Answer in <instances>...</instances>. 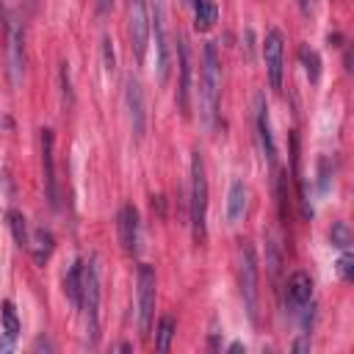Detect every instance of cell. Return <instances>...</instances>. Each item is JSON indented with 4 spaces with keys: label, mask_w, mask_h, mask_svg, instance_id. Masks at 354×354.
<instances>
[{
    "label": "cell",
    "mask_w": 354,
    "mask_h": 354,
    "mask_svg": "<svg viewBox=\"0 0 354 354\" xmlns=\"http://www.w3.org/2000/svg\"><path fill=\"white\" fill-rule=\"evenodd\" d=\"M177 61H180V88H177V102L180 111L188 113V100H191V50L185 36H177Z\"/></svg>",
    "instance_id": "7c38bea8"
},
{
    "label": "cell",
    "mask_w": 354,
    "mask_h": 354,
    "mask_svg": "<svg viewBox=\"0 0 354 354\" xmlns=\"http://www.w3.org/2000/svg\"><path fill=\"white\" fill-rule=\"evenodd\" d=\"M329 241H332V246H337V249H348V246H351V230H348V224H346V221L332 224Z\"/></svg>",
    "instance_id": "cb8c5ba5"
},
{
    "label": "cell",
    "mask_w": 354,
    "mask_h": 354,
    "mask_svg": "<svg viewBox=\"0 0 354 354\" xmlns=\"http://www.w3.org/2000/svg\"><path fill=\"white\" fill-rule=\"evenodd\" d=\"M41 169H44V194L53 210H58V183L53 160V130H41Z\"/></svg>",
    "instance_id": "ba28073f"
},
{
    "label": "cell",
    "mask_w": 354,
    "mask_h": 354,
    "mask_svg": "<svg viewBox=\"0 0 354 354\" xmlns=\"http://www.w3.org/2000/svg\"><path fill=\"white\" fill-rule=\"evenodd\" d=\"M277 199H279V218L288 224V174H277Z\"/></svg>",
    "instance_id": "d4e9b609"
},
{
    "label": "cell",
    "mask_w": 354,
    "mask_h": 354,
    "mask_svg": "<svg viewBox=\"0 0 354 354\" xmlns=\"http://www.w3.org/2000/svg\"><path fill=\"white\" fill-rule=\"evenodd\" d=\"M299 58H301V64H304V72H307L310 83H315V80L321 77V58H318V53H315L310 44H301Z\"/></svg>",
    "instance_id": "44dd1931"
},
{
    "label": "cell",
    "mask_w": 354,
    "mask_h": 354,
    "mask_svg": "<svg viewBox=\"0 0 354 354\" xmlns=\"http://www.w3.org/2000/svg\"><path fill=\"white\" fill-rule=\"evenodd\" d=\"M230 351H232V354H235V351H243V343H232Z\"/></svg>",
    "instance_id": "4dcf8cb0"
},
{
    "label": "cell",
    "mask_w": 354,
    "mask_h": 354,
    "mask_svg": "<svg viewBox=\"0 0 354 354\" xmlns=\"http://www.w3.org/2000/svg\"><path fill=\"white\" fill-rule=\"evenodd\" d=\"M216 19H218V6H216V0H194V25H196V30L213 28Z\"/></svg>",
    "instance_id": "ac0fdd59"
},
{
    "label": "cell",
    "mask_w": 354,
    "mask_h": 354,
    "mask_svg": "<svg viewBox=\"0 0 354 354\" xmlns=\"http://www.w3.org/2000/svg\"><path fill=\"white\" fill-rule=\"evenodd\" d=\"M307 348H310L307 340H296V343H293V351H307Z\"/></svg>",
    "instance_id": "83f0119b"
},
{
    "label": "cell",
    "mask_w": 354,
    "mask_h": 354,
    "mask_svg": "<svg viewBox=\"0 0 354 354\" xmlns=\"http://www.w3.org/2000/svg\"><path fill=\"white\" fill-rule=\"evenodd\" d=\"M337 271H340L343 279H351L354 277V254L348 249H343V257L337 260Z\"/></svg>",
    "instance_id": "484cf974"
},
{
    "label": "cell",
    "mask_w": 354,
    "mask_h": 354,
    "mask_svg": "<svg viewBox=\"0 0 354 354\" xmlns=\"http://www.w3.org/2000/svg\"><path fill=\"white\" fill-rule=\"evenodd\" d=\"M257 138H260L266 160L274 163L277 160V144H274V136H271V122H268V108H266L263 94H257Z\"/></svg>",
    "instance_id": "5bb4252c"
},
{
    "label": "cell",
    "mask_w": 354,
    "mask_h": 354,
    "mask_svg": "<svg viewBox=\"0 0 354 354\" xmlns=\"http://www.w3.org/2000/svg\"><path fill=\"white\" fill-rule=\"evenodd\" d=\"M77 307L83 310V324H86V335H88V346H94L100 340V274L94 260H83V271H80V301Z\"/></svg>",
    "instance_id": "7a4b0ae2"
},
{
    "label": "cell",
    "mask_w": 354,
    "mask_h": 354,
    "mask_svg": "<svg viewBox=\"0 0 354 354\" xmlns=\"http://www.w3.org/2000/svg\"><path fill=\"white\" fill-rule=\"evenodd\" d=\"M111 3H113V0H97V8H100V11H108Z\"/></svg>",
    "instance_id": "f1b7e54d"
},
{
    "label": "cell",
    "mask_w": 354,
    "mask_h": 354,
    "mask_svg": "<svg viewBox=\"0 0 354 354\" xmlns=\"http://www.w3.org/2000/svg\"><path fill=\"white\" fill-rule=\"evenodd\" d=\"M3 332L8 340H17V335H19V318H17V310L11 301H3Z\"/></svg>",
    "instance_id": "603a6c76"
},
{
    "label": "cell",
    "mask_w": 354,
    "mask_h": 354,
    "mask_svg": "<svg viewBox=\"0 0 354 354\" xmlns=\"http://www.w3.org/2000/svg\"><path fill=\"white\" fill-rule=\"evenodd\" d=\"M171 337H174V318L171 315H163L160 324H158V332H155L158 351H169L171 348Z\"/></svg>",
    "instance_id": "7402d4cb"
},
{
    "label": "cell",
    "mask_w": 354,
    "mask_h": 354,
    "mask_svg": "<svg viewBox=\"0 0 354 354\" xmlns=\"http://www.w3.org/2000/svg\"><path fill=\"white\" fill-rule=\"evenodd\" d=\"M299 6H301L304 14H310V0H299Z\"/></svg>",
    "instance_id": "f546056e"
},
{
    "label": "cell",
    "mask_w": 354,
    "mask_h": 354,
    "mask_svg": "<svg viewBox=\"0 0 354 354\" xmlns=\"http://www.w3.org/2000/svg\"><path fill=\"white\" fill-rule=\"evenodd\" d=\"M313 301V279L304 271H293L288 277V304L293 307V313L307 310V304Z\"/></svg>",
    "instance_id": "4fadbf2b"
},
{
    "label": "cell",
    "mask_w": 354,
    "mask_h": 354,
    "mask_svg": "<svg viewBox=\"0 0 354 354\" xmlns=\"http://www.w3.org/2000/svg\"><path fill=\"white\" fill-rule=\"evenodd\" d=\"M8 61H11V75L14 83H19L22 66H25V47H22V30L19 25H11V39H8Z\"/></svg>",
    "instance_id": "9a60e30c"
},
{
    "label": "cell",
    "mask_w": 354,
    "mask_h": 354,
    "mask_svg": "<svg viewBox=\"0 0 354 354\" xmlns=\"http://www.w3.org/2000/svg\"><path fill=\"white\" fill-rule=\"evenodd\" d=\"M155 318V268L141 266L138 268V329L147 337Z\"/></svg>",
    "instance_id": "8992f818"
},
{
    "label": "cell",
    "mask_w": 354,
    "mask_h": 354,
    "mask_svg": "<svg viewBox=\"0 0 354 354\" xmlns=\"http://www.w3.org/2000/svg\"><path fill=\"white\" fill-rule=\"evenodd\" d=\"M191 230H194V241L205 243L207 238V177H205V160L199 149L191 155Z\"/></svg>",
    "instance_id": "3957f363"
},
{
    "label": "cell",
    "mask_w": 354,
    "mask_h": 354,
    "mask_svg": "<svg viewBox=\"0 0 354 354\" xmlns=\"http://www.w3.org/2000/svg\"><path fill=\"white\" fill-rule=\"evenodd\" d=\"M127 30H130V47L136 58L141 61L149 44V11L147 0H127Z\"/></svg>",
    "instance_id": "5b68a950"
},
{
    "label": "cell",
    "mask_w": 354,
    "mask_h": 354,
    "mask_svg": "<svg viewBox=\"0 0 354 354\" xmlns=\"http://www.w3.org/2000/svg\"><path fill=\"white\" fill-rule=\"evenodd\" d=\"M149 30H155V50H158V77L160 83L169 77V44H166V30H163V6L160 0H155L152 8V19H149Z\"/></svg>",
    "instance_id": "9c48e42d"
},
{
    "label": "cell",
    "mask_w": 354,
    "mask_h": 354,
    "mask_svg": "<svg viewBox=\"0 0 354 354\" xmlns=\"http://www.w3.org/2000/svg\"><path fill=\"white\" fill-rule=\"evenodd\" d=\"M243 210H246V185L241 180H232L230 194H227V218L235 221L243 216Z\"/></svg>",
    "instance_id": "2e32d148"
},
{
    "label": "cell",
    "mask_w": 354,
    "mask_h": 354,
    "mask_svg": "<svg viewBox=\"0 0 354 354\" xmlns=\"http://www.w3.org/2000/svg\"><path fill=\"white\" fill-rule=\"evenodd\" d=\"M124 97H127V108H130L133 133H136V138H141L144 136V124H147V111H144V91H141V83L136 77H127Z\"/></svg>",
    "instance_id": "8fae6325"
},
{
    "label": "cell",
    "mask_w": 354,
    "mask_h": 354,
    "mask_svg": "<svg viewBox=\"0 0 354 354\" xmlns=\"http://www.w3.org/2000/svg\"><path fill=\"white\" fill-rule=\"evenodd\" d=\"M282 33L277 28H271L263 39V61H266V72L271 80V88H282V72H285V47H282Z\"/></svg>",
    "instance_id": "52a82bcc"
},
{
    "label": "cell",
    "mask_w": 354,
    "mask_h": 354,
    "mask_svg": "<svg viewBox=\"0 0 354 354\" xmlns=\"http://www.w3.org/2000/svg\"><path fill=\"white\" fill-rule=\"evenodd\" d=\"M238 282H241V296H243V307L252 324H257V293H260V279H257V257H254V246L243 243L241 246V263H238Z\"/></svg>",
    "instance_id": "277c9868"
},
{
    "label": "cell",
    "mask_w": 354,
    "mask_h": 354,
    "mask_svg": "<svg viewBox=\"0 0 354 354\" xmlns=\"http://www.w3.org/2000/svg\"><path fill=\"white\" fill-rule=\"evenodd\" d=\"M8 227H11V235H14V243L19 249H28L30 235H28V227H25V216L19 210H14V207L8 210Z\"/></svg>",
    "instance_id": "d6986e66"
},
{
    "label": "cell",
    "mask_w": 354,
    "mask_h": 354,
    "mask_svg": "<svg viewBox=\"0 0 354 354\" xmlns=\"http://www.w3.org/2000/svg\"><path fill=\"white\" fill-rule=\"evenodd\" d=\"M102 44H105V61H108V69H113V50H111V39H105Z\"/></svg>",
    "instance_id": "4316f807"
},
{
    "label": "cell",
    "mask_w": 354,
    "mask_h": 354,
    "mask_svg": "<svg viewBox=\"0 0 354 354\" xmlns=\"http://www.w3.org/2000/svg\"><path fill=\"white\" fill-rule=\"evenodd\" d=\"M116 230H119V243L124 252L136 254V243H138V210L133 205H122L119 216H116Z\"/></svg>",
    "instance_id": "30bf717a"
},
{
    "label": "cell",
    "mask_w": 354,
    "mask_h": 354,
    "mask_svg": "<svg viewBox=\"0 0 354 354\" xmlns=\"http://www.w3.org/2000/svg\"><path fill=\"white\" fill-rule=\"evenodd\" d=\"M28 249H30V254H33V260L41 266L50 254H53V235H50V230H36L33 235H30V241H28Z\"/></svg>",
    "instance_id": "e0dca14e"
},
{
    "label": "cell",
    "mask_w": 354,
    "mask_h": 354,
    "mask_svg": "<svg viewBox=\"0 0 354 354\" xmlns=\"http://www.w3.org/2000/svg\"><path fill=\"white\" fill-rule=\"evenodd\" d=\"M80 271H83V260H75L72 268L66 271V279H64L66 296H69V301H72L75 307H77V301H80Z\"/></svg>",
    "instance_id": "ffe728a7"
},
{
    "label": "cell",
    "mask_w": 354,
    "mask_h": 354,
    "mask_svg": "<svg viewBox=\"0 0 354 354\" xmlns=\"http://www.w3.org/2000/svg\"><path fill=\"white\" fill-rule=\"evenodd\" d=\"M199 86H202L199 88V94H202V116L213 127L216 119H218V105H221V64H218V53H216L213 41L205 44Z\"/></svg>",
    "instance_id": "6da1fadb"
}]
</instances>
